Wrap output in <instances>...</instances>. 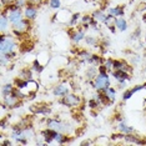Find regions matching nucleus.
<instances>
[{
    "label": "nucleus",
    "instance_id": "4",
    "mask_svg": "<svg viewBox=\"0 0 146 146\" xmlns=\"http://www.w3.org/2000/svg\"><path fill=\"white\" fill-rule=\"evenodd\" d=\"M79 102H80V99L78 98L76 95H65V98H62L61 100V104H64L66 106H76L79 105Z\"/></svg>",
    "mask_w": 146,
    "mask_h": 146
},
{
    "label": "nucleus",
    "instance_id": "17",
    "mask_svg": "<svg viewBox=\"0 0 146 146\" xmlns=\"http://www.w3.org/2000/svg\"><path fill=\"white\" fill-rule=\"evenodd\" d=\"M13 90L14 89L11 88V85L10 84H8V85H4L3 86V90H1V92H3V95H10V94H13Z\"/></svg>",
    "mask_w": 146,
    "mask_h": 146
},
{
    "label": "nucleus",
    "instance_id": "21",
    "mask_svg": "<svg viewBox=\"0 0 146 146\" xmlns=\"http://www.w3.org/2000/svg\"><path fill=\"white\" fill-rule=\"evenodd\" d=\"M50 8L51 9H59L60 8V0H50Z\"/></svg>",
    "mask_w": 146,
    "mask_h": 146
},
{
    "label": "nucleus",
    "instance_id": "13",
    "mask_svg": "<svg viewBox=\"0 0 146 146\" xmlns=\"http://www.w3.org/2000/svg\"><path fill=\"white\" fill-rule=\"evenodd\" d=\"M115 24H116V28L119 29L120 31H124L126 30V28H127V24H126V21L124 20V19H116L115 20Z\"/></svg>",
    "mask_w": 146,
    "mask_h": 146
},
{
    "label": "nucleus",
    "instance_id": "20",
    "mask_svg": "<svg viewBox=\"0 0 146 146\" xmlns=\"http://www.w3.org/2000/svg\"><path fill=\"white\" fill-rule=\"evenodd\" d=\"M33 69H34L35 71H38V72H41V71H42V65L39 64L38 60H35L34 64H33Z\"/></svg>",
    "mask_w": 146,
    "mask_h": 146
},
{
    "label": "nucleus",
    "instance_id": "30",
    "mask_svg": "<svg viewBox=\"0 0 146 146\" xmlns=\"http://www.w3.org/2000/svg\"><path fill=\"white\" fill-rule=\"evenodd\" d=\"M144 88H145V89H146V84H145V85H144Z\"/></svg>",
    "mask_w": 146,
    "mask_h": 146
},
{
    "label": "nucleus",
    "instance_id": "25",
    "mask_svg": "<svg viewBox=\"0 0 146 146\" xmlns=\"http://www.w3.org/2000/svg\"><path fill=\"white\" fill-rule=\"evenodd\" d=\"M132 94H134V92H132V90H129V91H126L125 94H124V100H127V99H130L131 96H132Z\"/></svg>",
    "mask_w": 146,
    "mask_h": 146
},
{
    "label": "nucleus",
    "instance_id": "23",
    "mask_svg": "<svg viewBox=\"0 0 146 146\" xmlns=\"http://www.w3.org/2000/svg\"><path fill=\"white\" fill-rule=\"evenodd\" d=\"M6 28V16L5 14H3V18H1V30H5Z\"/></svg>",
    "mask_w": 146,
    "mask_h": 146
},
{
    "label": "nucleus",
    "instance_id": "8",
    "mask_svg": "<svg viewBox=\"0 0 146 146\" xmlns=\"http://www.w3.org/2000/svg\"><path fill=\"white\" fill-rule=\"evenodd\" d=\"M42 135H44V139H45L46 142H51L56 137V135H58V131L52 130V129H48V130L42 131Z\"/></svg>",
    "mask_w": 146,
    "mask_h": 146
},
{
    "label": "nucleus",
    "instance_id": "16",
    "mask_svg": "<svg viewBox=\"0 0 146 146\" xmlns=\"http://www.w3.org/2000/svg\"><path fill=\"white\" fill-rule=\"evenodd\" d=\"M109 14L110 15H122L124 14V9L122 8H111L109 9Z\"/></svg>",
    "mask_w": 146,
    "mask_h": 146
},
{
    "label": "nucleus",
    "instance_id": "27",
    "mask_svg": "<svg viewBox=\"0 0 146 146\" xmlns=\"http://www.w3.org/2000/svg\"><path fill=\"white\" fill-rule=\"evenodd\" d=\"M95 72H96V70H95L94 68H92V69H90V71L88 72V76H89V79H92V76H94V74H95Z\"/></svg>",
    "mask_w": 146,
    "mask_h": 146
},
{
    "label": "nucleus",
    "instance_id": "29",
    "mask_svg": "<svg viewBox=\"0 0 146 146\" xmlns=\"http://www.w3.org/2000/svg\"><path fill=\"white\" fill-rule=\"evenodd\" d=\"M3 145H11V142L10 141H4L3 142Z\"/></svg>",
    "mask_w": 146,
    "mask_h": 146
},
{
    "label": "nucleus",
    "instance_id": "9",
    "mask_svg": "<svg viewBox=\"0 0 146 146\" xmlns=\"http://www.w3.org/2000/svg\"><path fill=\"white\" fill-rule=\"evenodd\" d=\"M112 75L116 78V80H117L119 82H124L125 80H130V78H129L127 72L122 71V70H116L112 72Z\"/></svg>",
    "mask_w": 146,
    "mask_h": 146
},
{
    "label": "nucleus",
    "instance_id": "22",
    "mask_svg": "<svg viewBox=\"0 0 146 146\" xmlns=\"http://www.w3.org/2000/svg\"><path fill=\"white\" fill-rule=\"evenodd\" d=\"M85 40H86V42H88V44H90V45L96 44V39L94 38V36H86Z\"/></svg>",
    "mask_w": 146,
    "mask_h": 146
},
{
    "label": "nucleus",
    "instance_id": "10",
    "mask_svg": "<svg viewBox=\"0 0 146 146\" xmlns=\"http://www.w3.org/2000/svg\"><path fill=\"white\" fill-rule=\"evenodd\" d=\"M9 20H10L13 24H15V23L23 20V19H21V11H20V9L9 13Z\"/></svg>",
    "mask_w": 146,
    "mask_h": 146
},
{
    "label": "nucleus",
    "instance_id": "2",
    "mask_svg": "<svg viewBox=\"0 0 146 146\" xmlns=\"http://www.w3.org/2000/svg\"><path fill=\"white\" fill-rule=\"evenodd\" d=\"M14 48H15L14 40H13L10 36L3 35L1 36V54L6 55V54H9V52H13Z\"/></svg>",
    "mask_w": 146,
    "mask_h": 146
},
{
    "label": "nucleus",
    "instance_id": "5",
    "mask_svg": "<svg viewBox=\"0 0 146 146\" xmlns=\"http://www.w3.org/2000/svg\"><path fill=\"white\" fill-rule=\"evenodd\" d=\"M13 28H14V31L15 33H20L23 34L24 31L28 30L29 28V20H20L15 24H13Z\"/></svg>",
    "mask_w": 146,
    "mask_h": 146
},
{
    "label": "nucleus",
    "instance_id": "3",
    "mask_svg": "<svg viewBox=\"0 0 146 146\" xmlns=\"http://www.w3.org/2000/svg\"><path fill=\"white\" fill-rule=\"evenodd\" d=\"M48 126L49 129H52L58 132H66L68 130H70L68 127V124H64L59 120H48Z\"/></svg>",
    "mask_w": 146,
    "mask_h": 146
},
{
    "label": "nucleus",
    "instance_id": "19",
    "mask_svg": "<svg viewBox=\"0 0 146 146\" xmlns=\"http://www.w3.org/2000/svg\"><path fill=\"white\" fill-rule=\"evenodd\" d=\"M92 20H94V18H92V16L86 15V16H84V18H82V24H84L85 26H88V25L92 24Z\"/></svg>",
    "mask_w": 146,
    "mask_h": 146
},
{
    "label": "nucleus",
    "instance_id": "28",
    "mask_svg": "<svg viewBox=\"0 0 146 146\" xmlns=\"http://www.w3.org/2000/svg\"><path fill=\"white\" fill-rule=\"evenodd\" d=\"M29 1H30V4H35V5H38V4H40L42 0H29Z\"/></svg>",
    "mask_w": 146,
    "mask_h": 146
},
{
    "label": "nucleus",
    "instance_id": "6",
    "mask_svg": "<svg viewBox=\"0 0 146 146\" xmlns=\"http://www.w3.org/2000/svg\"><path fill=\"white\" fill-rule=\"evenodd\" d=\"M4 104H5V106H9V108H16V106L19 105V99L16 98V96H14L13 94L5 95Z\"/></svg>",
    "mask_w": 146,
    "mask_h": 146
},
{
    "label": "nucleus",
    "instance_id": "15",
    "mask_svg": "<svg viewBox=\"0 0 146 146\" xmlns=\"http://www.w3.org/2000/svg\"><path fill=\"white\" fill-rule=\"evenodd\" d=\"M119 130L121 132H124V134H131V132L134 131V129L129 127V126H126V125L122 124V122H120V124H119Z\"/></svg>",
    "mask_w": 146,
    "mask_h": 146
},
{
    "label": "nucleus",
    "instance_id": "1",
    "mask_svg": "<svg viewBox=\"0 0 146 146\" xmlns=\"http://www.w3.org/2000/svg\"><path fill=\"white\" fill-rule=\"evenodd\" d=\"M109 86H110V79H109V75L106 74H101V72H99V75L95 76V82H94V88L98 89V90H105V89H108Z\"/></svg>",
    "mask_w": 146,
    "mask_h": 146
},
{
    "label": "nucleus",
    "instance_id": "18",
    "mask_svg": "<svg viewBox=\"0 0 146 146\" xmlns=\"http://www.w3.org/2000/svg\"><path fill=\"white\" fill-rule=\"evenodd\" d=\"M82 38H84V31H82V30H79L78 33H75V34L72 35V40H74L75 42L80 41Z\"/></svg>",
    "mask_w": 146,
    "mask_h": 146
},
{
    "label": "nucleus",
    "instance_id": "14",
    "mask_svg": "<svg viewBox=\"0 0 146 146\" xmlns=\"http://www.w3.org/2000/svg\"><path fill=\"white\" fill-rule=\"evenodd\" d=\"M92 18H94L95 21H105V18H106V16L104 15V13H102V11L96 10L94 14H92Z\"/></svg>",
    "mask_w": 146,
    "mask_h": 146
},
{
    "label": "nucleus",
    "instance_id": "24",
    "mask_svg": "<svg viewBox=\"0 0 146 146\" xmlns=\"http://www.w3.org/2000/svg\"><path fill=\"white\" fill-rule=\"evenodd\" d=\"M106 69H108V70H109V69H114V60H108V61H106Z\"/></svg>",
    "mask_w": 146,
    "mask_h": 146
},
{
    "label": "nucleus",
    "instance_id": "26",
    "mask_svg": "<svg viewBox=\"0 0 146 146\" xmlns=\"http://www.w3.org/2000/svg\"><path fill=\"white\" fill-rule=\"evenodd\" d=\"M78 18H80V15H79V14H75L74 16H72V19H71V20L69 21V24H71V25H72V24H74V23H75L76 20H78Z\"/></svg>",
    "mask_w": 146,
    "mask_h": 146
},
{
    "label": "nucleus",
    "instance_id": "11",
    "mask_svg": "<svg viewBox=\"0 0 146 146\" xmlns=\"http://www.w3.org/2000/svg\"><path fill=\"white\" fill-rule=\"evenodd\" d=\"M69 91V88L68 85H59L56 86V88L54 89V94L55 95H66Z\"/></svg>",
    "mask_w": 146,
    "mask_h": 146
},
{
    "label": "nucleus",
    "instance_id": "12",
    "mask_svg": "<svg viewBox=\"0 0 146 146\" xmlns=\"http://www.w3.org/2000/svg\"><path fill=\"white\" fill-rule=\"evenodd\" d=\"M33 48H34V44H33L31 41L26 40V41H24V42L21 44L20 50H21L23 52H28V51H31V50H33Z\"/></svg>",
    "mask_w": 146,
    "mask_h": 146
},
{
    "label": "nucleus",
    "instance_id": "7",
    "mask_svg": "<svg viewBox=\"0 0 146 146\" xmlns=\"http://www.w3.org/2000/svg\"><path fill=\"white\" fill-rule=\"evenodd\" d=\"M36 14H38V10H36L35 6L33 5H28L25 9V18L28 20H33V19L36 18Z\"/></svg>",
    "mask_w": 146,
    "mask_h": 146
}]
</instances>
